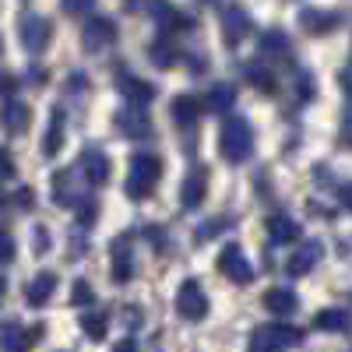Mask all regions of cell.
I'll use <instances>...</instances> for the list:
<instances>
[{
  "mask_svg": "<svg viewBox=\"0 0 352 352\" xmlns=\"http://www.w3.org/2000/svg\"><path fill=\"white\" fill-rule=\"evenodd\" d=\"M254 152V127L247 116H229L219 131V155L229 162V166H240L247 162Z\"/></svg>",
  "mask_w": 352,
  "mask_h": 352,
  "instance_id": "cell-1",
  "label": "cell"
},
{
  "mask_svg": "<svg viewBox=\"0 0 352 352\" xmlns=\"http://www.w3.org/2000/svg\"><path fill=\"white\" fill-rule=\"evenodd\" d=\"M162 180V159L152 155V152H138L131 155V169H127V197L131 201H144V197H152L155 184Z\"/></svg>",
  "mask_w": 352,
  "mask_h": 352,
  "instance_id": "cell-2",
  "label": "cell"
},
{
  "mask_svg": "<svg viewBox=\"0 0 352 352\" xmlns=\"http://www.w3.org/2000/svg\"><path fill=\"white\" fill-rule=\"evenodd\" d=\"M176 314H180L184 320H190V324H197V320L208 317V296H204V289H201L197 278L180 282V289H176Z\"/></svg>",
  "mask_w": 352,
  "mask_h": 352,
  "instance_id": "cell-3",
  "label": "cell"
},
{
  "mask_svg": "<svg viewBox=\"0 0 352 352\" xmlns=\"http://www.w3.org/2000/svg\"><path fill=\"white\" fill-rule=\"evenodd\" d=\"M116 36H120L116 21L106 18V14H96V18H88L85 28H81V46H85V53H102V50H109L116 43Z\"/></svg>",
  "mask_w": 352,
  "mask_h": 352,
  "instance_id": "cell-4",
  "label": "cell"
},
{
  "mask_svg": "<svg viewBox=\"0 0 352 352\" xmlns=\"http://www.w3.org/2000/svg\"><path fill=\"white\" fill-rule=\"evenodd\" d=\"M215 268L229 278V282H236V285H247L254 282V264L247 261V254L240 250V243H226L219 250V261H215Z\"/></svg>",
  "mask_w": 352,
  "mask_h": 352,
  "instance_id": "cell-5",
  "label": "cell"
},
{
  "mask_svg": "<svg viewBox=\"0 0 352 352\" xmlns=\"http://www.w3.org/2000/svg\"><path fill=\"white\" fill-rule=\"evenodd\" d=\"M18 39H21V46L32 53V56L43 53L50 46V39H53V21L43 18V14H25L18 21Z\"/></svg>",
  "mask_w": 352,
  "mask_h": 352,
  "instance_id": "cell-6",
  "label": "cell"
},
{
  "mask_svg": "<svg viewBox=\"0 0 352 352\" xmlns=\"http://www.w3.org/2000/svg\"><path fill=\"white\" fill-rule=\"evenodd\" d=\"M219 28H222V39H226V46L229 50H236L247 36H250V28H254V21H250V14L240 8V4H229L222 14H219Z\"/></svg>",
  "mask_w": 352,
  "mask_h": 352,
  "instance_id": "cell-7",
  "label": "cell"
},
{
  "mask_svg": "<svg viewBox=\"0 0 352 352\" xmlns=\"http://www.w3.org/2000/svg\"><path fill=\"white\" fill-rule=\"evenodd\" d=\"M116 88H120V96L127 99V106H148V102H155V96H159V88L152 85V81H144V78H138V74H131V71H116Z\"/></svg>",
  "mask_w": 352,
  "mask_h": 352,
  "instance_id": "cell-8",
  "label": "cell"
},
{
  "mask_svg": "<svg viewBox=\"0 0 352 352\" xmlns=\"http://www.w3.org/2000/svg\"><path fill=\"white\" fill-rule=\"evenodd\" d=\"M254 345H268V349H289V345H300L303 331L300 328H289V324H261L250 335Z\"/></svg>",
  "mask_w": 352,
  "mask_h": 352,
  "instance_id": "cell-9",
  "label": "cell"
},
{
  "mask_svg": "<svg viewBox=\"0 0 352 352\" xmlns=\"http://www.w3.org/2000/svg\"><path fill=\"white\" fill-rule=\"evenodd\" d=\"M113 127L120 138H148L152 134V120L141 106H124L120 113L113 116Z\"/></svg>",
  "mask_w": 352,
  "mask_h": 352,
  "instance_id": "cell-10",
  "label": "cell"
},
{
  "mask_svg": "<svg viewBox=\"0 0 352 352\" xmlns=\"http://www.w3.org/2000/svg\"><path fill=\"white\" fill-rule=\"evenodd\" d=\"M78 169H81L85 180H88V187H106V184H109V173H113L109 155H106L102 148H85Z\"/></svg>",
  "mask_w": 352,
  "mask_h": 352,
  "instance_id": "cell-11",
  "label": "cell"
},
{
  "mask_svg": "<svg viewBox=\"0 0 352 352\" xmlns=\"http://www.w3.org/2000/svg\"><path fill=\"white\" fill-rule=\"evenodd\" d=\"M81 184H78V169H56L53 173V204L60 208H78L81 201Z\"/></svg>",
  "mask_w": 352,
  "mask_h": 352,
  "instance_id": "cell-12",
  "label": "cell"
},
{
  "mask_svg": "<svg viewBox=\"0 0 352 352\" xmlns=\"http://www.w3.org/2000/svg\"><path fill=\"white\" fill-rule=\"evenodd\" d=\"M109 268H113V282L124 285L131 282L134 275V247H131V236H116L113 247H109Z\"/></svg>",
  "mask_w": 352,
  "mask_h": 352,
  "instance_id": "cell-13",
  "label": "cell"
},
{
  "mask_svg": "<svg viewBox=\"0 0 352 352\" xmlns=\"http://www.w3.org/2000/svg\"><path fill=\"white\" fill-rule=\"evenodd\" d=\"M204 194H208V169L194 166L184 176V184H180V204H184L187 212H194V208H201V204H204Z\"/></svg>",
  "mask_w": 352,
  "mask_h": 352,
  "instance_id": "cell-14",
  "label": "cell"
},
{
  "mask_svg": "<svg viewBox=\"0 0 352 352\" xmlns=\"http://www.w3.org/2000/svg\"><path fill=\"white\" fill-rule=\"evenodd\" d=\"M296 21H300V28L307 36H328V32H335V28L342 25V14L338 11H324V8H303Z\"/></svg>",
  "mask_w": 352,
  "mask_h": 352,
  "instance_id": "cell-15",
  "label": "cell"
},
{
  "mask_svg": "<svg viewBox=\"0 0 352 352\" xmlns=\"http://www.w3.org/2000/svg\"><path fill=\"white\" fill-rule=\"evenodd\" d=\"M320 257H324V243H320V240H307L296 254L285 261V272L292 278H303V275H310L317 264H320Z\"/></svg>",
  "mask_w": 352,
  "mask_h": 352,
  "instance_id": "cell-16",
  "label": "cell"
},
{
  "mask_svg": "<svg viewBox=\"0 0 352 352\" xmlns=\"http://www.w3.org/2000/svg\"><path fill=\"white\" fill-rule=\"evenodd\" d=\"M264 229H268V236L275 243H300L303 240V226L285 212H272L268 219H264Z\"/></svg>",
  "mask_w": 352,
  "mask_h": 352,
  "instance_id": "cell-17",
  "label": "cell"
},
{
  "mask_svg": "<svg viewBox=\"0 0 352 352\" xmlns=\"http://www.w3.org/2000/svg\"><path fill=\"white\" fill-rule=\"evenodd\" d=\"M169 113H173V124L180 127V131H190V127H197V120H201V113H204V102L197 99V96H176L173 99V106H169Z\"/></svg>",
  "mask_w": 352,
  "mask_h": 352,
  "instance_id": "cell-18",
  "label": "cell"
},
{
  "mask_svg": "<svg viewBox=\"0 0 352 352\" xmlns=\"http://www.w3.org/2000/svg\"><path fill=\"white\" fill-rule=\"evenodd\" d=\"M28 124H32V109L21 99H4V106H0V127L8 134H25Z\"/></svg>",
  "mask_w": 352,
  "mask_h": 352,
  "instance_id": "cell-19",
  "label": "cell"
},
{
  "mask_svg": "<svg viewBox=\"0 0 352 352\" xmlns=\"http://www.w3.org/2000/svg\"><path fill=\"white\" fill-rule=\"evenodd\" d=\"M56 285H60V278H56L53 272H39L32 282L25 285V303L28 307H46L50 300H53V292H56Z\"/></svg>",
  "mask_w": 352,
  "mask_h": 352,
  "instance_id": "cell-20",
  "label": "cell"
},
{
  "mask_svg": "<svg viewBox=\"0 0 352 352\" xmlns=\"http://www.w3.org/2000/svg\"><path fill=\"white\" fill-rule=\"evenodd\" d=\"M314 328L324 331V335H345L352 328V314L345 307H324L314 314Z\"/></svg>",
  "mask_w": 352,
  "mask_h": 352,
  "instance_id": "cell-21",
  "label": "cell"
},
{
  "mask_svg": "<svg viewBox=\"0 0 352 352\" xmlns=\"http://www.w3.org/2000/svg\"><path fill=\"white\" fill-rule=\"evenodd\" d=\"M261 303H264V310H268L272 317H292V314H296V307H300L296 292L285 289V285H272L268 292H264Z\"/></svg>",
  "mask_w": 352,
  "mask_h": 352,
  "instance_id": "cell-22",
  "label": "cell"
},
{
  "mask_svg": "<svg viewBox=\"0 0 352 352\" xmlns=\"http://www.w3.org/2000/svg\"><path fill=\"white\" fill-rule=\"evenodd\" d=\"M64 148V109L56 106L50 113V124H46V134H43V155L53 159V155H60Z\"/></svg>",
  "mask_w": 352,
  "mask_h": 352,
  "instance_id": "cell-23",
  "label": "cell"
},
{
  "mask_svg": "<svg viewBox=\"0 0 352 352\" xmlns=\"http://www.w3.org/2000/svg\"><path fill=\"white\" fill-rule=\"evenodd\" d=\"M28 349H32L28 328H21L18 320H8V324H0V352H28Z\"/></svg>",
  "mask_w": 352,
  "mask_h": 352,
  "instance_id": "cell-24",
  "label": "cell"
},
{
  "mask_svg": "<svg viewBox=\"0 0 352 352\" xmlns=\"http://www.w3.org/2000/svg\"><path fill=\"white\" fill-rule=\"evenodd\" d=\"M148 60H152V67L169 71V67H176V60H180V50H176V43H173V39L159 36V39H152V43H148Z\"/></svg>",
  "mask_w": 352,
  "mask_h": 352,
  "instance_id": "cell-25",
  "label": "cell"
},
{
  "mask_svg": "<svg viewBox=\"0 0 352 352\" xmlns=\"http://www.w3.org/2000/svg\"><path fill=\"white\" fill-rule=\"evenodd\" d=\"M243 78H247V85H254L257 92H264V96H275V92H278L275 71H268L264 64H247V67H243Z\"/></svg>",
  "mask_w": 352,
  "mask_h": 352,
  "instance_id": "cell-26",
  "label": "cell"
},
{
  "mask_svg": "<svg viewBox=\"0 0 352 352\" xmlns=\"http://www.w3.org/2000/svg\"><path fill=\"white\" fill-rule=\"evenodd\" d=\"M232 106H236V88H232L229 81L212 85L208 99H204V109H212V113H229Z\"/></svg>",
  "mask_w": 352,
  "mask_h": 352,
  "instance_id": "cell-27",
  "label": "cell"
},
{
  "mask_svg": "<svg viewBox=\"0 0 352 352\" xmlns=\"http://www.w3.org/2000/svg\"><path fill=\"white\" fill-rule=\"evenodd\" d=\"M81 331L92 338V342H102L106 338V331H109V314L106 310H92L88 307L85 314H81Z\"/></svg>",
  "mask_w": 352,
  "mask_h": 352,
  "instance_id": "cell-28",
  "label": "cell"
},
{
  "mask_svg": "<svg viewBox=\"0 0 352 352\" xmlns=\"http://www.w3.org/2000/svg\"><path fill=\"white\" fill-rule=\"evenodd\" d=\"M261 56H275V60L289 56V36L282 28H268V32L261 36Z\"/></svg>",
  "mask_w": 352,
  "mask_h": 352,
  "instance_id": "cell-29",
  "label": "cell"
},
{
  "mask_svg": "<svg viewBox=\"0 0 352 352\" xmlns=\"http://www.w3.org/2000/svg\"><path fill=\"white\" fill-rule=\"evenodd\" d=\"M92 303H96V289L88 285L85 278H78V282H74V289H71V307H81V310H88Z\"/></svg>",
  "mask_w": 352,
  "mask_h": 352,
  "instance_id": "cell-30",
  "label": "cell"
},
{
  "mask_svg": "<svg viewBox=\"0 0 352 352\" xmlns=\"http://www.w3.org/2000/svg\"><path fill=\"white\" fill-rule=\"evenodd\" d=\"M314 96H317L314 74H310V71H300V74H296V99H300V102H310Z\"/></svg>",
  "mask_w": 352,
  "mask_h": 352,
  "instance_id": "cell-31",
  "label": "cell"
},
{
  "mask_svg": "<svg viewBox=\"0 0 352 352\" xmlns=\"http://www.w3.org/2000/svg\"><path fill=\"white\" fill-rule=\"evenodd\" d=\"M96 215H99V204H96L92 197H81V201H78V219H81V226L88 229V226L96 222Z\"/></svg>",
  "mask_w": 352,
  "mask_h": 352,
  "instance_id": "cell-32",
  "label": "cell"
},
{
  "mask_svg": "<svg viewBox=\"0 0 352 352\" xmlns=\"http://www.w3.org/2000/svg\"><path fill=\"white\" fill-rule=\"evenodd\" d=\"M60 8H64V14L78 18V14H88V11H92L96 0H60Z\"/></svg>",
  "mask_w": 352,
  "mask_h": 352,
  "instance_id": "cell-33",
  "label": "cell"
},
{
  "mask_svg": "<svg viewBox=\"0 0 352 352\" xmlns=\"http://www.w3.org/2000/svg\"><path fill=\"white\" fill-rule=\"evenodd\" d=\"M338 144L342 148H352V106L345 109V116H342V127H338Z\"/></svg>",
  "mask_w": 352,
  "mask_h": 352,
  "instance_id": "cell-34",
  "label": "cell"
},
{
  "mask_svg": "<svg viewBox=\"0 0 352 352\" xmlns=\"http://www.w3.org/2000/svg\"><path fill=\"white\" fill-rule=\"evenodd\" d=\"M14 254H18V250H14V240L8 236V232H0V264H11Z\"/></svg>",
  "mask_w": 352,
  "mask_h": 352,
  "instance_id": "cell-35",
  "label": "cell"
},
{
  "mask_svg": "<svg viewBox=\"0 0 352 352\" xmlns=\"http://www.w3.org/2000/svg\"><path fill=\"white\" fill-rule=\"evenodd\" d=\"M11 176H14V155L0 148V180H11Z\"/></svg>",
  "mask_w": 352,
  "mask_h": 352,
  "instance_id": "cell-36",
  "label": "cell"
},
{
  "mask_svg": "<svg viewBox=\"0 0 352 352\" xmlns=\"http://www.w3.org/2000/svg\"><path fill=\"white\" fill-rule=\"evenodd\" d=\"M32 243H36V247H32L36 254H46V250H50V229H46V226H39V229L32 232Z\"/></svg>",
  "mask_w": 352,
  "mask_h": 352,
  "instance_id": "cell-37",
  "label": "cell"
},
{
  "mask_svg": "<svg viewBox=\"0 0 352 352\" xmlns=\"http://www.w3.org/2000/svg\"><path fill=\"white\" fill-rule=\"evenodd\" d=\"M222 229H229V219H215V222H208V226H201V229H197V240H208L212 232H222Z\"/></svg>",
  "mask_w": 352,
  "mask_h": 352,
  "instance_id": "cell-38",
  "label": "cell"
},
{
  "mask_svg": "<svg viewBox=\"0 0 352 352\" xmlns=\"http://www.w3.org/2000/svg\"><path fill=\"white\" fill-rule=\"evenodd\" d=\"M85 250H88V240H85V232L71 229V257H81Z\"/></svg>",
  "mask_w": 352,
  "mask_h": 352,
  "instance_id": "cell-39",
  "label": "cell"
},
{
  "mask_svg": "<svg viewBox=\"0 0 352 352\" xmlns=\"http://www.w3.org/2000/svg\"><path fill=\"white\" fill-rule=\"evenodd\" d=\"M14 204H18V208H32V204H36V197H32V187H18V194H14Z\"/></svg>",
  "mask_w": 352,
  "mask_h": 352,
  "instance_id": "cell-40",
  "label": "cell"
},
{
  "mask_svg": "<svg viewBox=\"0 0 352 352\" xmlns=\"http://www.w3.org/2000/svg\"><path fill=\"white\" fill-rule=\"evenodd\" d=\"M14 88H18V78H14V74H0V96H8V99H11Z\"/></svg>",
  "mask_w": 352,
  "mask_h": 352,
  "instance_id": "cell-41",
  "label": "cell"
},
{
  "mask_svg": "<svg viewBox=\"0 0 352 352\" xmlns=\"http://www.w3.org/2000/svg\"><path fill=\"white\" fill-rule=\"evenodd\" d=\"M338 201H342V208H345V212H352V184H342Z\"/></svg>",
  "mask_w": 352,
  "mask_h": 352,
  "instance_id": "cell-42",
  "label": "cell"
},
{
  "mask_svg": "<svg viewBox=\"0 0 352 352\" xmlns=\"http://www.w3.org/2000/svg\"><path fill=\"white\" fill-rule=\"evenodd\" d=\"M124 324H127V328L141 324V310H131V307H127V310H124Z\"/></svg>",
  "mask_w": 352,
  "mask_h": 352,
  "instance_id": "cell-43",
  "label": "cell"
},
{
  "mask_svg": "<svg viewBox=\"0 0 352 352\" xmlns=\"http://www.w3.org/2000/svg\"><path fill=\"white\" fill-rule=\"evenodd\" d=\"M28 81H32V85H43V81H46V71H43V67H32V71H28Z\"/></svg>",
  "mask_w": 352,
  "mask_h": 352,
  "instance_id": "cell-44",
  "label": "cell"
},
{
  "mask_svg": "<svg viewBox=\"0 0 352 352\" xmlns=\"http://www.w3.org/2000/svg\"><path fill=\"white\" fill-rule=\"evenodd\" d=\"M113 352H138V345H134V338H124V342H116Z\"/></svg>",
  "mask_w": 352,
  "mask_h": 352,
  "instance_id": "cell-45",
  "label": "cell"
},
{
  "mask_svg": "<svg viewBox=\"0 0 352 352\" xmlns=\"http://www.w3.org/2000/svg\"><path fill=\"white\" fill-rule=\"evenodd\" d=\"M250 352H282V349H268V345H254L250 342Z\"/></svg>",
  "mask_w": 352,
  "mask_h": 352,
  "instance_id": "cell-46",
  "label": "cell"
},
{
  "mask_svg": "<svg viewBox=\"0 0 352 352\" xmlns=\"http://www.w3.org/2000/svg\"><path fill=\"white\" fill-rule=\"evenodd\" d=\"M4 292H8V282H4V278H0V303H4Z\"/></svg>",
  "mask_w": 352,
  "mask_h": 352,
  "instance_id": "cell-47",
  "label": "cell"
},
{
  "mask_svg": "<svg viewBox=\"0 0 352 352\" xmlns=\"http://www.w3.org/2000/svg\"><path fill=\"white\" fill-rule=\"evenodd\" d=\"M0 222H4V194H0Z\"/></svg>",
  "mask_w": 352,
  "mask_h": 352,
  "instance_id": "cell-48",
  "label": "cell"
},
{
  "mask_svg": "<svg viewBox=\"0 0 352 352\" xmlns=\"http://www.w3.org/2000/svg\"><path fill=\"white\" fill-rule=\"evenodd\" d=\"M0 53H4V39H0Z\"/></svg>",
  "mask_w": 352,
  "mask_h": 352,
  "instance_id": "cell-49",
  "label": "cell"
},
{
  "mask_svg": "<svg viewBox=\"0 0 352 352\" xmlns=\"http://www.w3.org/2000/svg\"><path fill=\"white\" fill-rule=\"evenodd\" d=\"M349 352H352V349H349Z\"/></svg>",
  "mask_w": 352,
  "mask_h": 352,
  "instance_id": "cell-50",
  "label": "cell"
}]
</instances>
